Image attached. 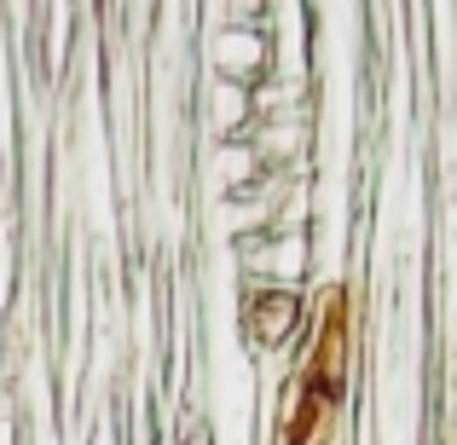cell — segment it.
<instances>
[{
    "mask_svg": "<svg viewBox=\"0 0 457 445\" xmlns=\"http://www.w3.org/2000/svg\"><path fill=\"white\" fill-rule=\"evenodd\" d=\"M307 324V301L302 290H284V284H244V330L255 347H267V353H278V347H290V335Z\"/></svg>",
    "mask_w": 457,
    "mask_h": 445,
    "instance_id": "1",
    "label": "cell"
}]
</instances>
